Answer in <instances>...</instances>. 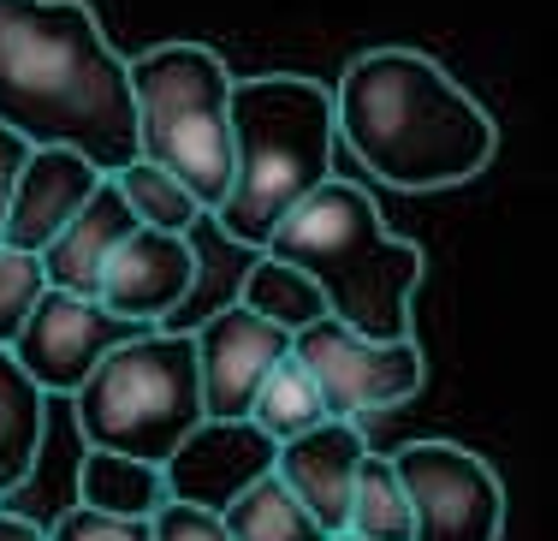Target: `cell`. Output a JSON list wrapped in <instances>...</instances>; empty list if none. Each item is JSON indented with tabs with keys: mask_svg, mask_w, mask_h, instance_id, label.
Here are the masks:
<instances>
[{
	"mask_svg": "<svg viewBox=\"0 0 558 541\" xmlns=\"http://www.w3.org/2000/svg\"><path fill=\"white\" fill-rule=\"evenodd\" d=\"M0 125L31 149H72L96 173L143 155L131 60L89 0H0Z\"/></svg>",
	"mask_w": 558,
	"mask_h": 541,
	"instance_id": "obj_1",
	"label": "cell"
},
{
	"mask_svg": "<svg viewBox=\"0 0 558 541\" xmlns=\"http://www.w3.org/2000/svg\"><path fill=\"white\" fill-rule=\"evenodd\" d=\"M339 143L392 191H451L487 173L499 125L422 48H368L333 84Z\"/></svg>",
	"mask_w": 558,
	"mask_h": 541,
	"instance_id": "obj_2",
	"label": "cell"
},
{
	"mask_svg": "<svg viewBox=\"0 0 558 541\" xmlns=\"http://www.w3.org/2000/svg\"><path fill=\"white\" fill-rule=\"evenodd\" d=\"M333 89L303 72H250L232 84V196L220 215L226 244L262 256L268 239L322 191L333 167Z\"/></svg>",
	"mask_w": 558,
	"mask_h": 541,
	"instance_id": "obj_3",
	"label": "cell"
},
{
	"mask_svg": "<svg viewBox=\"0 0 558 541\" xmlns=\"http://www.w3.org/2000/svg\"><path fill=\"white\" fill-rule=\"evenodd\" d=\"M262 256L303 268L327 298V315L363 339H416V292L428 256L380 220L375 196L351 179H327L268 239Z\"/></svg>",
	"mask_w": 558,
	"mask_h": 541,
	"instance_id": "obj_4",
	"label": "cell"
},
{
	"mask_svg": "<svg viewBox=\"0 0 558 541\" xmlns=\"http://www.w3.org/2000/svg\"><path fill=\"white\" fill-rule=\"evenodd\" d=\"M232 84L208 43H155L131 60L137 161L172 173L208 215L232 196Z\"/></svg>",
	"mask_w": 558,
	"mask_h": 541,
	"instance_id": "obj_5",
	"label": "cell"
},
{
	"mask_svg": "<svg viewBox=\"0 0 558 541\" xmlns=\"http://www.w3.org/2000/svg\"><path fill=\"white\" fill-rule=\"evenodd\" d=\"M77 434L96 453H125L143 465H161L208 422L203 375H196V339L149 327L125 339L72 399Z\"/></svg>",
	"mask_w": 558,
	"mask_h": 541,
	"instance_id": "obj_6",
	"label": "cell"
},
{
	"mask_svg": "<svg viewBox=\"0 0 558 541\" xmlns=\"http://www.w3.org/2000/svg\"><path fill=\"white\" fill-rule=\"evenodd\" d=\"M291 358L310 369V381L322 387L327 417H339V422L398 411L428 381V358H422L416 339H363L344 322H333V315L291 339Z\"/></svg>",
	"mask_w": 558,
	"mask_h": 541,
	"instance_id": "obj_7",
	"label": "cell"
},
{
	"mask_svg": "<svg viewBox=\"0 0 558 541\" xmlns=\"http://www.w3.org/2000/svg\"><path fill=\"white\" fill-rule=\"evenodd\" d=\"M410 494L416 541H499L505 482L482 453L458 441H410L392 453Z\"/></svg>",
	"mask_w": 558,
	"mask_h": 541,
	"instance_id": "obj_8",
	"label": "cell"
},
{
	"mask_svg": "<svg viewBox=\"0 0 558 541\" xmlns=\"http://www.w3.org/2000/svg\"><path fill=\"white\" fill-rule=\"evenodd\" d=\"M137 334H149V327L119 322L108 303H96V298L43 292V303L31 310V322H24V334H19V346H12V358L24 363V375H31L48 399H77V387Z\"/></svg>",
	"mask_w": 558,
	"mask_h": 541,
	"instance_id": "obj_9",
	"label": "cell"
},
{
	"mask_svg": "<svg viewBox=\"0 0 558 541\" xmlns=\"http://www.w3.org/2000/svg\"><path fill=\"white\" fill-rule=\"evenodd\" d=\"M191 339H196V375H203L208 422H244L256 393H262V381L291 358V334H279L274 322L250 315L244 303L208 310L191 327Z\"/></svg>",
	"mask_w": 558,
	"mask_h": 541,
	"instance_id": "obj_10",
	"label": "cell"
},
{
	"mask_svg": "<svg viewBox=\"0 0 558 541\" xmlns=\"http://www.w3.org/2000/svg\"><path fill=\"white\" fill-rule=\"evenodd\" d=\"M196 239H172V232H149L137 227L119 256L108 262V280H101V303L131 327H172L196 298Z\"/></svg>",
	"mask_w": 558,
	"mask_h": 541,
	"instance_id": "obj_11",
	"label": "cell"
},
{
	"mask_svg": "<svg viewBox=\"0 0 558 541\" xmlns=\"http://www.w3.org/2000/svg\"><path fill=\"white\" fill-rule=\"evenodd\" d=\"M274 465H279V446L250 417L244 422H203L167 458V494L226 518V506L244 500L262 477H274Z\"/></svg>",
	"mask_w": 558,
	"mask_h": 541,
	"instance_id": "obj_12",
	"label": "cell"
},
{
	"mask_svg": "<svg viewBox=\"0 0 558 541\" xmlns=\"http://www.w3.org/2000/svg\"><path fill=\"white\" fill-rule=\"evenodd\" d=\"M363 458H368L363 422L327 417L322 429H310V434L279 446L274 477L291 488V500H298V506L322 524V536L333 541V536H344V524H351V494H356Z\"/></svg>",
	"mask_w": 558,
	"mask_h": 541,
	"instance_id": "obj_13",
	"label": "cell"
},
{
	"mask_svg": "<svg viewBox=\"0 0 558 541\" xmlns=\"http://www.w3.org/2000/svg\"><path fill=\"white\" fill-rule=\"evenodd\" d=\"M101 179L108 173H96V167L72 149H36L31 167H24V179H19L12 220H7V239L0 244L24 250V256H43V250L84 215V203L101 191Z\"/></svg>",
	"mask_w": 558,
	"mask_h": 541,
	"instance_id": "obj_14",
	"label": "cell"
},
{
	"mask_svg": "<svg viewBox=\"0 0 558 541\" xmlns=\"http://www.w3.org/2000/svg\"><path fill=\"white\" fill-rule=\"evenodd\" d=\"M137 232V215L125 208L113 179H101V191L84 203V215L43 250V280L48 292H72V298H96L101 303V280L108 262L119 256V244Z\"/></svg>",
	"mask_w": 558,
	"mask_h": 541,
	"instance_id": "obj_15",
	"label": "cell"
},
{
	"mask_svg": "<svg viewBox=\"0 0 558 541\" xmlns=\"http://www.w3.org/2000/svg\"><path fill=\"white\" fill-rule=\"evenodd\" d=\"M167 500L172 494H167V470L161 465L84 446V465H77V506L108 512V518H131V524H155V512H161Z\"/></svg>",
	"mask_w": 558,
	"mask_h": 541,
	"instance_id": "obj_16",
	"label": "cell"
},
{
	"mask_svg": "<svg viewBox=\"0 0 558 541\" xmlns=\"http://www.w3.org/2000/svg\"><path fill=\"white\" fill-rule=\"evenodd\" d=\"M48 434V393L24 375L12 351H0V500L31 482Z\"/></svg>",
	"mask_w": 558,
	"mask_h": 541,
	"instance_id": "obj_17",
	"label": "cell"
},
{
	"mask_svg": "<svg viewBox=\"0 0 558 541\" xmlns=\"http://www.w3.org/2000/svg\"><path fill=\"white\" fill-rule=\"evenodd\" d=\"M238 303H244L250 315H262V322H274L279 334H310L315 322H327V298L322 286L310 280L303 268H291V262L279 256H250L244 262V280H238Z\"/></svg>",
	"mask_w": 558,
	"mask_h": 541,
	"instance_id": "obj_18",
	"label": "cell"
},
{
	"mask_svg": "<svg viewBox=\"0 0 558 541\" xmlns=\"http://www.w3.org/2000/svg\"><path fill=\"white\" fill-rule=\"evenodd\" d=\"M344 536H356V541H416V518H410V494H404V477H398L392 453L363 458Z\"/></svg>",
	"mask_w": 558,
	"mask_h": 541,
	"instance_id": "obj_19",
	"label": "cell"
},
{
	"mask_svg": "<svg viewBox=\"0 0 558 541\" xmlns=\"http://www.w3.org/2000/svg\"><path fill=\"white\" fill-rule=\"evenodd\" d=\"M113 184H119V196H125V208L137 215V227H149V232L191 239V232L208 220V208L196 203L172 173H161V167H149V161H131L125 173H113Z\"/></svg>",
	"mask_w": 558,
	"mask_h": 541,
	"instance_id": "obj_20",
	"label": "cell"
},
{
	"mask_svg": "<svg viewBox=\"0 0 558 541\" xmlns=\"http://www.w3.org/2000/svg\"><path fill=\"white\" fill-rule=\"evenodd\" d=\"M250 422H256L262 434H268L274 446L298 441V434L322 429L327 422V405H322V387L310 381V369H303L298 358H286L274 369L268 381H262L256 405H250Z\"/></svg>",
	"mask_w": 558,
	"mask_h": 541,
	"instance_id": "obj_21",
	"label": "cell"
},
{
	"mask_svg": "<svg viewBox=\"0 0 558 541\" xmlns=\"http://www.w3.org/2000/svg\"><path fill=\"white\" fill-rule=\"evenodd\" d=\"M226 536L232 541H327L322 524L291 500V488L279 477H262L244 500L226 506Z\"/></svg>",
	"mask_w": 558,
	"mask_h": 541,
	"instance_id": "obj_22",
	"label": "cell"
},
{
	"mask_svg": "<svg viewBox=\"0 0 558 541\" xmlns=\"http://www.w3.org/2000/svg\"><path fill=\"white\" fill-rule=\"evenodd\" d=\"M48 280H43V256H24V250L0 244V351L19 346L31 310L43 303Z\"/></svg>",
	"mask_w": 558,
	"mask_h": 541,
	"instance_id": "obj_23",
	"label": "cell"
},
{
	"mask_svg": "<svg viewBox=\"0 0 558 541\" xmlns=\"http://www.w3.org/2000/svg\"><path fill=\"white\" fill-rule=\"evenodd\" d=\"M48 541H155V530L131 518H108V512H89V506H65Z\"/></svg>",
	"mask_w": 558,
	"mask_h": 541,
	"instance_id": "obj_24",
	"label": "cell"
},
{
	"mask_svg": "<svg viewBox=\"0 0 558 541\" xmlns=\"http://www.w3.org/2000/svg\"><path fill=\"white\" fill-rule=\"evenodd\" d=\"M155 541H232L226 536V518L220 512H203V506H184V500H167L155 512Z\"/></svg>",
	"mask_w": 558,
	"mask_h": 541,
	"instance_id": "obj_25",
	"label": "cell"
},
{
	"mask_svg": "<svg viewBox=\"0 0 558 541\" xmlns=\"http://www.w3.org/2000/svg\"><path fill=\"white\" fill-rule=\"evenodd\" d=\"M31 143L19 137V131H7L0 125V239H7V220H12V196H19V179H24V167H31Z\"/></svg>",
	"mask_w": 558,
	"mask_h": 541,
	"instance_id": "obj_26",
	"label": "cell"
},
{
	"mask_svg": "<svg viewBox=\"0 0 558 541\" xmlns=\"http://www.w3.org/2000/svg\"><path fill=\"white\" fill-rule=\"evenodd\" d=\"M0 541H48V530H36L31 518H19V512L0 506Z\"/></svg>",
	"mask_w": 558,
	"mask_h": 541,
	"instance_id": "obj_27",
	"label": "cell"
},
{
	"mask_svg": "<svg viewBox=\"0 0 558 541\" xmlns=\"http://www.w3.org/2000/svg\"><path fill=\"white\" fill-rule=\"evenodd\" d=\"M333 541H356V536H333Z\"/></svg>",
	"mask_w": 558,
	"mask_h": 541,
	"instance_id": "obj_28",
	"label": "cell"
}]
</instances>
